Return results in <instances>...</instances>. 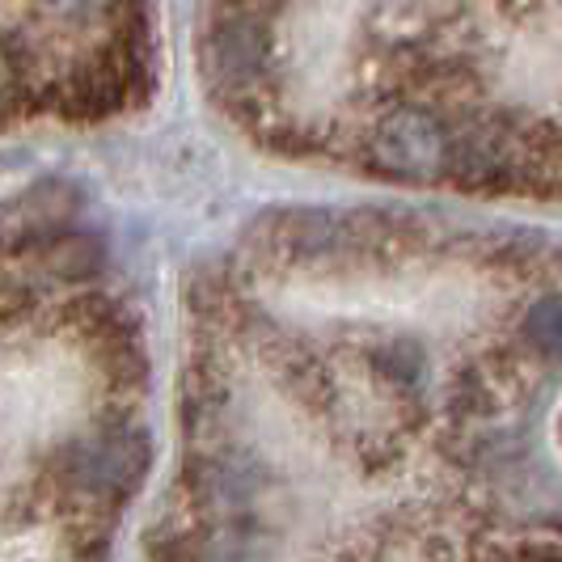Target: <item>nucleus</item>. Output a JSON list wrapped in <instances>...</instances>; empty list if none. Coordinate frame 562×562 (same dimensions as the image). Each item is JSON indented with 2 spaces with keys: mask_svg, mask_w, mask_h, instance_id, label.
Listing matches in <instances>:
<instances>
[{
  "mask_svg": "<svg viewBox=\"0 0 562 562\" xmlns=\"http://www.w3.org/2000/svg\"><path fill=\"white\" fill-rule=\"evenodd\" d=\"M529 335L541 338L546 356L559 351V305H554V301H541V305L529 313Z\"/></svg>",
  "mask_w": 562,
  "mask_h": 562,
  "instance_id": "2",
  "label": "nucleus"
},
{
  "mask_svg": "<svg viewBox=\"0 0 562 562\" xmlns=\"http://www.w3.org/2000/svg\"><path fill=\"white\" fill-rule=\"evenodd\" d=\"M52 13L59 18H93V13H106V9H119L123 0H43Z\"/></svg>",
  "mask_w": 562,
  "mask_h": 562,
  "instance_id": "3",
  "label": "nucleus"
},
{
  "mask_svg": "<svg viewBox=\"0 0 562 562\" xmlns=\"http://www.w3.org/2000/svg\"><path fill=\"white\" fill-rule=\"evenodd\" d=\"M9 85V68H4V56H0V89Z\"/></svg>",
  "mask_w": 562,
  "mask_h": 562,
  "instance_id": "4",
  "label": "nucleus"
},
{
  "mask_svg": "<svg viewBox=\"0 0 562 562\" xmlns=\"http://www.w3.org/2000/svg\"><path fill=\"white\" fill-rule=\"evenodd\" d=\"M372 161L385 173L427 182L449 166V132L427 111L402 106V111L381 119V127L372 136Z\"/></svg>",
  "mask_w": 562,
  "mask_h": 562,
  "instance_id": "1",
  "label": "nucleus"
}]
</instances>
